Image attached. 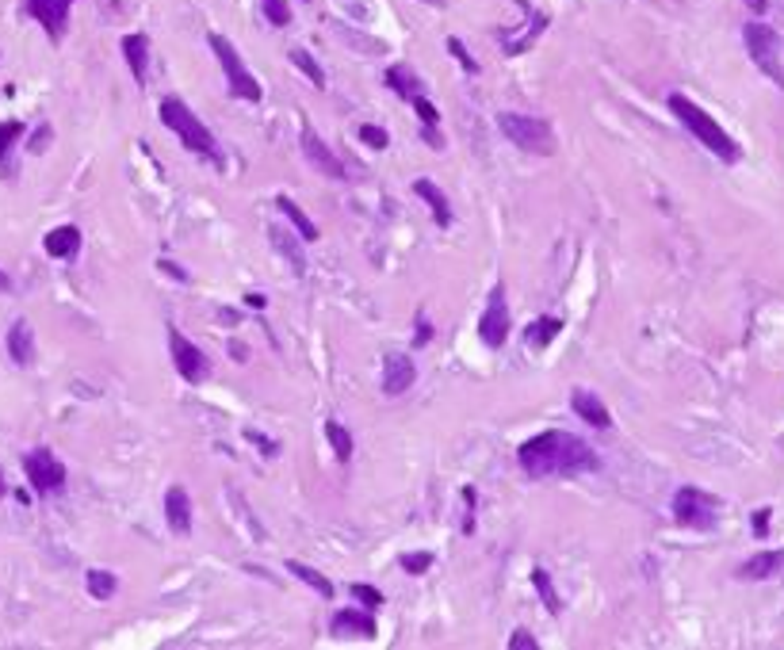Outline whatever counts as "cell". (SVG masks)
Returning <instances> with one entry per match:
<instances>
[{
  "mask_svg": "<svg viewBox=\"0 0 784 650\" xmlns=\"http://www.w3.org/2000/svg\"><path fill=\"white\" fill-rule=\"evenodd\" d=\"M517 460H521L528 478H578V475H594L601 467L597 451L589 448L582 436L558 432V429L524 441Z\"/></svg>",
  "mask_w": 784,
  "mask_h": 650,
  "instance_id": "obj_1",
  "label": "cell"
},
{
  "mask_svg": "<svg viewBox=\"0 0 784 650\" xmlns=\"http://www.w3.org/2000/svg\"><path fill=\"white\" fill-rule=\"evenodd\" d=\"M666 104H669V111H674V116H678V123H681L685 130H689V135H693V138L704 145V150H712L719 161H727V165H734V161L742 157L739 142H734V138L727 135V130L719 126V123H715V119H712V116H708V111H704L700 104H693L689 96L669 92V100H666Z\"/></svg>",
  "mask_w": 784,
  "mask_h": 650,
  "instance_id": "obj_2",
  "label": "cell"
},
{
  "mask_svg": "<svg viewBox=\"0 0 784 650\" xmlns=\"http://www.w3.org/2000/svg\"><path fill=\"white\" fill-rule=\"evenodd\" d=\"M161 123H165V126L172 130V135L188 145L191 153L218 161L215 135H211V130H207V126L199 123V116H196V111H191L184 100H176V96H165V100H161Z\"/></svg>",
  "mask_w": 784,
  "mask_h": 650,
  "instance_id": "obj_3",
  "label": "cell"
},
{
  "mask_svg": "<svg viewBox=\"0 0 784 650\" xmlns=\"http://www.w3.org/2000/svg\"><path fill=\"white\" fill-rule=\"evenodd\" d=\"M742 42L750 58H754V65L773 80L777 88H784V61H780V35L770 27V23H746L742 27Z\"/></svg>",
  "mask_w": 784,
  "mask_h": 650,
  "instance_id": "obj_4",
  "label": "cell"
},
{
  "mask_svg": "<svg viewBox=\"0 0 784 650\" xmlns=\"http://www.w3.org/2000/svg\"><path fill=\"white\" fill-rule=\"evenodd\" d=\"M498 126H502L505 138H513V145H521V150H528V153H543V157L555 153V130H551V123L532 119V116H517V111H502Z\"/></svg>",
  "mask_w": 784,
  "mask_h": 650,
  "instance_id": "obj_5",
  "label": "cell"
},
{
  "mask_svg": "<svg viewBox=\"0 0 784 650\" xmlns=\"http://www.w3.org/2000/svg\"><path fill=\"white\" fill-rule=\"evenodd\" d=\"M207 42H211V51H215V58L222 65V73H226V80H230V92L242 96V100H249V104H257L261 96H264V88H261V80L249 73V65L242 61V54H237V46L230 39H222V35H211Z\"/></svg>",
  "mask_w": 784,
  "mask_h": 650,
  "instance_id": "obj_6",
  "label": "cell"
},
{
  "mask_svg": "<svg viewBox=\"0 0 784 650\" xmlns=\"http://www.w3.org/2000/svg\"><path fill=\"white\" fill-rule=\"evenodd\" d=\"M674 516L681 528H693V532H712L719 525V501L712 494L696 490V486H681L674 494Z\"/></svg>",
  "mask_w": 784,
  "mask_h": 650,
  "instance_id": "obj_7",
  "label": "cell"
},
{
  "mask_svg": "<svg viewBox=\"0 0 784 650\" xmlns=\"http://www.w3.org/2000/svg\"><path fill=\"white\" fill-rule=\"evenodd\" d=\"M23 475H27L31 490H35L39 497H46V494H61V490H66V463H61L51 448H35V451H27V455H23Z\"/></svg>",
  "mask_w": 784,
  "mask_h": 650,
  "instance_id": "obj_8",
  "label": "cell"
},
{
  "mask_svg": "<svg viewBox=\"0 0 784 650\" xmlns=\"http://www.w3.org/2000/svg\"><path fill=\"white\" fill-rule=\"evenodd\" d=\"M169 352H172V364H176V376H180L184 383L199 386L207 376H211V360L191 345V340L180 333V330H169Z\"/></svg>",
  "mask_w": 784,
  "mask_h": 650,
  "instance_id": "obj_9",
  "label": "cell"
},
{
  "mask_svg": "<svg viewBox=\"0 0 784 650\" xmlns=\"http://www.w3.org/2000/svg\"><path fill=\"white\" fill-rule=\"evenodd\" d=\"M509 306H505V287L498 283L490 291V302H486V311H483V318H478V340H483L486 348H502L505 340H509Z\"/></svg>",
  "mask_w": 784,
  "mask_h": 650,
  "instance_id": "obj_10",
  "label": "cell"
},
{
  "mask_svg": "<svg viewBox=\"0 0 784 650\" xmlns=\"http://www.w3.org/2000/svg\"><path fill=\"white\" fill-rule=\"evenodd\" d=\"M299 145H302V153H307V161L310 165L322 172V176H329V181H348V172H345V165H341V157L329 150V145L318 138V130L307 123L302 126V135H299Z\"/></svg>",
  "mask_w": 784,
  "mask_h": 650,
  "instance_id": "obj_11",
  "label": "cell"
},
{
  "mask_svg": "<svg viewBox=\"0 0 784 650\" xmlns=\"http://www.w3.org/2000/svg\"><path fill=\"white\" fill-rule=\"evenodd\" d=\"M27 5V15L35 20L46 35H51L54 42L66 35V27H69V12H73V5L77 0H23Z\"/></svg>",
  "mask_w": 784,
  "mask_h": 650,
  "instance_id": "obj_12",
  "label": "cell"
},
{
  "mask_svg": "<svg viewBox=\"0 0 784 650\" xmlns=\"http://www.w3.org/2000/svg\"><path fill=\"white\" fill-rule=\"evenodd\" d=\"M413 379H418V364H413L406 352H394V356L383 360V390H387L391 398L406 395V390L413 386Z\"/></svg>",
  "mask_w": 784,
  "mask_h": 650,
  "instance_id": "obj_13",
  "label": "cell"
},
{
  "mask_svg": "<svg viewBox=\"0 0 784 650\" xmlns=\"http://www.w3.org/2000/svg\"><path fill=\"white\" fill-rule=\"evenodd\" d=\"M570 410L578 413L586 425H594V429H609L613 425V413H609V405H604L594 390H586V386H578L570 395Z\"/></svg>",
  "mask_w": 784,
  "mask_h": 650,
  "instance_id": "obj_14",
  "label": "cell"
},
{
  "mask_svg": "<svg viewBox=\"0 0 784 650\" xmlns=\"http://www.w3.org/2000/svg\"><path fill=\"white\" fill-rule=\"evenodd\" d=\"M784 571V547L777 551H758V555H750L742 566H739V578L742 581H770Z\"/></svg>",
  "mask_w": 784,
  "mask_h": 650,
  "instance_id": "obj_15",
  "label": "cell"
},
{
  "mask_svg": "<svg viewBox=\"0 0 784 650\" xmlns=\"http://www.w3.org/2000/svg\"><path fill=\"white\" fill-rule=\"evenodd\" d=\"M165 520L176 535L191 532V497H188L184 486H169L165 490Z\"/></svg>",
  "mask_w": 784,
  "mask_h": 650,
  "instance_id": "obj_16",
  "label": "cell"
},
{
  "mask_svg": "<svg viewBox=\"0 0 784 650\" xmlns=\"http://www.w3.org/2000/svg\"><path fill=\"white\" fill-rule=\"evenodd\" d=\"M333 631L337 636H356V639H375V616L372 612H360V608H341L337 616H333Z\"/></svg>",
  "mask_w": 784,
  "mask_h": 650,
  "instance_id": "obj_17",
  "label": "cell"
},
{
  "mask_svg": "<svg viewBox=\"0 0 784 650\" xmlns=\"http://www.w3.org/2000/svg\"><path fill=\"white\" fill-rule=\"evenodd\" d=\"M8 356L20 367L35 364V330H31L27 321H15L12 330H8Z\"/></svg>",
  "mask_w": 784,
  "mask_h": 650,
  "instance_id": "obj_18",
  "label": "cell"
},
{
  "mask_svg": "<svg viewBox=\"0 0 784 650\" xmlns=\"http://www.w3.org/2000/svg\"><path fill=\"white\" fill-rule=\"evenodd\" d=\"M42 249L51 253V256H58V260L77 256V249H81V230H77V226H58V230L46 234Z\"/></svg>",
  "mask_w": 784,
  "mask_h": 650,
  "instance_id": "obj_19",
  "label": "cell"
},
{
  "mask_svg": "<svg viewBox=\"0 0 784 650\" xmlns=\"http://www.w3.org/2000/svg\"><path fill=\"white\" fill-rule=\"evenodd\" d=\"M123 54H126V65H131V73H134V80L142 85L146 80V70H150V39L146 35H126L123 39Z\"/></svg>",
  "mask_w": 784,
  "mask_h": 650,
  "instance_id": "obj_20",
  "label": "cell"
},
{
  "mask_svg": "<svg viewBox=\"0 0 784 650\" xmlns=\"http://www.w3.org/2000/svg\"><path fill=\"white\" fill-rule=\"evenodd\" d=\"M413 191L421 195V200L429 203V210H433V218H437V226H452V203H447V195L433 184V181H413Z\"/></svg>",
  "mask_w": 784,
  "mask_h": 650,
  "instance_id": "obj_21",
  "label": "cell"
},
{
  "mask_svg": "<svg viewBox=\"0 0 784 650\" xmlns=\"http://www.w3.org/2000/svg\"><path fill=\"white\" fill-rule=\"evenodd\" d=\"M268 241H272V246H276V249L287 256V265H291V272H295V275H302V272H307V256L299 253V246L291 241V234H287L283 226H268Z\"/></svg>",
  "mask_w": 784,
  "mask_h": 650,
  "instance_id": "obj_22",
  "label": "cell"
},
{
  "mask_svg": "<svg viewBox=\"0 0 784 650\" xmlns=\"http://www.w3.org/2000/svg\"><path fill=\"white\" fill-rule=\"evenodd\" d=\"M387 88H394L402 100H413V96H421V80L410 65H391L387 70Z\"/></svg>",
  "mask_w": 784,
  "mask_h": 650,
  "instance_id": "obj_23",
  "label": "cell"
},
{
  "mask_svg": "<svg viewBox=\"0 0 784 650\" xmlns=\"http://www.w3.org/2000/svg\"><path fill=\"white\" fill-rule=\"evenodd\" d=\"M276 207L283 210L287 218H291V226H295L299 234H302V241H318V226L307 218V210H302V207L291 200V195H276Z\"/></svg>",
  "mask_w": 784,
  "mask_h": 650,
  "instance_id": "obj_24",
  "label": "cell"
},
{
  "mask_svg": "<svg viewBox=\"0 0 784 650\" xmlns=\"http://www.w3.org/2000/svg\"><path fill=\"white\" fill-rule=\"evenodd\" d=\"M287 571H291V574H295L299 581H307V585H310V590H314V593H322V597H333V581H329L326 574H318V571H314V566H307V562H299V559H291V562H287Z\"/></svg>",
  "mask_w": 784,
  "mask_h": 650,
  "instance_id": "obj_25",
  "label": "cell"
},
{
  "mask_svg": "<svg viewBox=\"0 0 784 650\" xmlns=\"http://www.w3.org/2000/svg\"><path fill=\"white\" fill-rule=\"evenodd\" d=\"M326 441H329V448H333V455H337L341 463H348L352 460V432L341 425V421H326Z\"/></svg>",
  "mask_w": 784,
  "mask_h": 650,
  "instance_id": "obj_26",
  "label": "cell"
},
{
  "mask_svg": "<svg viewBox=\"0 0 784 650\" xmlns=\"http://www.w3.org/2000/svg\"><path fill=\"white\" fill-rule=\"evenodd\" d=\"M287 58H291V65H295L299 73H307V77H310V85H314V88H326V70L314 61V54H310V51H302V46H295V51L287 54Z\"/></svg>",
  "mask_w": 784,
  "mask_h": 650,
  "instance_id": "obj_27",
  "label": "cell"
},
{
  "mask_svg": "<svg viewBox=\"0 0 784 650\" xmlns=\"http://www.w3.org/2000/svg\"><path fill=\"white\" fill-rule=\"evenodd\" d=\"M558 330H563V321H558V318H540V321H532V330H528V348H548L551 340L558 337Z\"/></svg>",
  "mask_w": 784,
  "mask_h": 650,
  "instance_id": "obj_28",
  "label": "cell"
},
{
  "mask_svg": "<svg viewBox=\"0 0 784 650\" xmlns=\"http://www.w3.org/2000/svg\"><path fill=\"white\" fill-rule=\"evenodd\" d=\"M532 585H536V593L543 597V605H548V608H551L555 616L563 612V597L555 593V585H551V574L543 571V566H536V571H532Z\"/></svg>",
  "mask_w": 784,
  "mask_h": 650,
  "instance_id": "obj_29",
  "label": "cell"
},
{
  "mask_svg": "<svg viewBox=\"0 0 784 650\" xmlns=\"http://www.w3.org/2000/svg\"><path fill=\"white\" fill-rule=\"evenodd\" d=\"M85 581H88V593H92L96 600H107V597H115V590H119L115 574H107V571H88V574H85Z\"/></svg>",
  "mask_w": 784,
  "mask_h": 650,
  "instance_id": "obj_30",
  "label": "cell"
},
{
  "mask_svg": "<svg viewBox=\"0 0 784 650\" xmlns=\"http://www.w3.org/2000/svg\"><path fill=\"white\" fill-rule=\"evenodd\" d=\"M261 8H264V20L272 27H287V23H291V5H287V0H261Z\"/></svg>",
  "mask_w": 784,
  "mask_h": 650,
  "instance_id": "obj_31",
  "label": "cell"
},
{
  "mask_svg": "<svg viewBox=\"0 0 784 650\" xmlns=\"http://www.w3.org/2000/svg\"><path fill=\"white\" fill-rule=\"evenodd\" d=\"M398 566H402L406 574H425L429 566H433V555H429V551H406V555L398 559Z\"/></svg>",
  "mask_w": 784,
  "mask_h": 650,
  "instance_id": "obj_32",
  "label": "cell"
},
{
  "mask_svg": "<svg viewBox=\"0 0 784 650\" xmlns=\"http://www.w3.org/2000/svg\"><path fill=\"white\" fill-rule=\"evenodd\" d=\"M356 135H360V142L372 145V150H387V145H391V135L383 126H375V123H360Z\"/></svg>",
  "mask_w": 784,
  "mask_h": 650,
  "instance_id": "obj_33",
  "label": "cell"
},
{
  "mask_svg": "<svg viewBox=\"0 0 784 650\" xmlns=\"http://www.w3.org/2000/svg\"><path fill=\"white\" fill-rule=\"evenodd\" d=\"M447 51H452V54H456V61L463 65V73H471V77L478 73V61H475L471 54H467V46H463L459 39H447Z\"/></svg>",
  "mask_w": 784,
  "mask_h": 650,
  "instance_id": "obj_34",
  "label": "cell"
},
{
  "mask_svg": "<svg viewBox=\"0 0 784 650\" xmlns=\"http://www.w3.org/2000/svg\"><path fill=\"white\" fill-rule=\"evenodd\" d=\"M410 104H413V107H418V116H421V123H425L429 130H437V123H440V111H437L433 104H429V100H425V96H413V100H410Z\"/></svg>",
  "mask_w": 784,
  "mask_h": 650,
  "instance_id": "obj_35",
  "label": "cell"
},
{
  "mask_svg": "<svg viewBox=\"0 0 784 650\" xmlns=\"http://www.w3.org/2000/svg\"><path fill=\"white\" fill-rule=\"evenodd\" d=\"M23 135V123H0V157L12 150V142Z\"/></svg>",
  "mask_w": 784,
  "mask_h": 650,
  "instance_id": "obj_36",
  "label": "cell"
},
{
  "mask_svg": "<svg viewBox=\"0 0 784 650\" xmlns=\"http://www.w3.org/2000/svg\"><path fill=\"white\" fill-rule=\"evenodd\" d=\"M352 597L364 600V605H383V593L375 590V585H364V581L352 585Z\"/></svg>",
  "mask_w": 784,
  "mask_h": 650,
  "instance_id": "obj_37",
  "label": "cell"
},
{
  "mask_svg": "<svg viewBox=\"0 0 784 650\" xmlns=\"http://www.w3.org/2000/svg\"><path fill=\"white\" fill-rule=\"evenodd\" d=\"M540 643L528 636V631H513V636H509V650H536Z\"/></svg>",
  "mask_w": 784,
  "mask_h": 650,
  "instance_id": "obj_38",
  "label": "cell"
},
{
  "mask_svg": "<svg viewBox=\"0 0 784 650\" xmlns=\"http://www.w3.org/2000/svg\"><path fill=\"white\" fill-rule=\"evenodd\" d=\"M770 516H773V509H758L754 513V535H758V540L770 535Z\"/></svg>",
  "mask_w": 784,
  "mask_h": 650,
  "instance_id": "obj_39",
  "label": "cell"
},
{
  "mask_svg": "<svg viewBox=\"0 0 784 650\" xmlns=\"http://www.w3.org/2000/svg\"><path fill=\"white\" fill-rule=\"evenodd\" d=\"M249 441L257 444V448H264V455H276V441H264L261 432H249Z\"/></svg>",
  "mask_w": 784,
  "mask_h": 650,
  "instance_id": "obj_40",
  "label": "cell"
},
{
  "mask_svg": "<svg viewBox=\"0 0 784 650\" xmlns=\"http://www.w3.org/2000/svg\"><path fill=\"white\" fill-rule=\"evenodd\" d=\"M746 8L754 12V15H765V12H770V0H746Z\"/></svg>",
  "mask_w": 784,
  "mask_h": 650,
  "instance_id": "obj_41",
  "label": "cell"
},
{
  "mask_svg": "<svg viewBox=\"0 0 784 650\" xmlns=\"http://www.w3.org/2000/svg\"><path fill=\"white\" fill-rule=\"evenodd\" d=\"M161 272H165V275H176V280H188V272L176 268V265H169V260H161Z\"/></svg>",
  "mask_w": 784,
  "mask_h": 650,
  "instance_id": "obj_42",
  "label": "cell"
},
{
  "mask_svg": "<svg viewBox=\"0 0 784 650\" xmlns=\"http://www.w3.org/2000/svg\"><path fill=\"white\" fill-rule=\"evenodd\" d=\"M463 497H467V509H475V490H463ZM475 528V520L467 516V532Z\"/></svg>",
  "mask_w": 784,
  "mask_h": 650,
  "instance_id": "obj_43",
  "label": "cell"
},
{
  "mask_svg": "<svg viewBox=\"0 0 784 650\" xmlns=\"http://www.w3.org/2000/svg\"><path fill=\"white\" fill-rule=\"evenodd\" d=\"M429 337H433V333H429V325L421 321V325H418V345H425V340H429Z\"/></svg>",
  "mask_w": 784,
  "mask_h": 650,
  "instance_id": "obj_44",
  "label": "cell"
},
{
  "mask_svg": "<svg viewBox=\"0 0 784 650\" xmlns=\"http://www.w3.org/2000/svg\"><path fill=\"white\" fill-rule=\"evenodd\" d=\"M0 287H8V275L5 272H0Z\"/></svg>",
  "mask_w": 784,
  "mask_h": 650,
  "instance_id": "obj_45",
  "label": "cell"
},
{
  "mask_svg": "<svg viewBox=\"0 0 784 650\" xmlns=\"http://www.w3.org/2000/svg\"><path fill=\"white\" fill-rule=\"evenodd\" d=\"M0 497H5V478H0Z\"/></svg>",
  "mask_w": 784,
  "mask_h": 650,
  "instance_id": "obj_46",
  "label": "cell"
},
{
  "mask_svg": "<svg viewBox=\"0 0 784 650\" xmlns=\"http://www.w3.org/2000/svg\"><path fill=\"white\" fill-rule=\"evenodd\" d=\"M307 5H310V0H307Z\"/></svg>",
  "mask_w": 784,
  "mask_h": 650,
  "instance_id": "obj_47",
  "label": "cell"
}]
</instances>
